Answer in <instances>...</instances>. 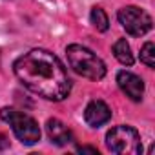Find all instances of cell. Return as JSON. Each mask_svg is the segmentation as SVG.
<instances>
[{
	"label": "cell",
	"instance_id": "30bf717a",
	"mask_svg": "<svg viewBox=\"0 0 155 155\" xmlns=\"http://www.w3.org/2000/svg\"><path fill=\"white\" fill-rule=\"evenodd\" d=\"M90 18H91V24L95 26L97 31H102V33L108 31V28H110V18H108L106 11H104L102 8L95 6V8L91 9V13H90Z\"/></svg>",
	"mask_w": 155,
	"mask_h": 155
},
{
	"label": "cell",
	"instance_id": "8fae6325",
	"mask_svg": "<svg viewBox=\"0 0 155 155\" xmlns=\"http://www.w3.org/2000/svg\"><path fill=\"white\" fill-rule=\"evenodd\" d=\"M140 62H144L148 68H155V46L151 40L140 48Z\"/></svg>",
	"mask_w": 155,
	"mask_h": 155
},
{
	"label": "cell",
	"instance_id": "7c38bea8",
	"mask_svg": "<svg viewBox=\"0 0 155 155\" xmlns=\"http://www.w3.org/2000/svg\"><path fill=\"white\" fill-rule=\"evenodd\" d=\"M77 151H81V153H93V155H99V150H97V148H91V146H79V148H77Z\"/></svg>",
	"mask_w": 155,
	"mask_h": 155
},
{
	"label": "cell",
	"instance_id": "8992f818",
	"mask_svg": "<svg viewBox=\"0 0 155 155\" xmlns=\"http://www.w3.org/2000/svg\"><path fill=\"white\" fill-rule=\"evenodd\" d=\"M117 84L130 101H133V102L142 101V97H144V81L139 75L122 69V71L117 73Z\"/></svg>",
	"mask_w": 155,
	"mask_h": 155
},
{
	"label": "cell",
	"instance_id": "3957f363",
	"mask_svg": "<svg viewBox=\"0 0 155 155\" xmlns=\"http://www.w3.org/2000/svg\"><path fill=\"white\" fill-rule=\"evenodd\" d=\"M0 119L4 122H8L15 133V137L26 144V146H33L40 140V128L38 122L29 117L28 113H22L15 108H0Z\"/></svg>",
	"mask_w": 155,
	"mask_h": 155
},
{
	"label": "cell",
	"instance_id": "52a82bcc",
	"mask_svg": "<svg viewBox=\"0 0 155 155\" xmlns=\"http://www.w3.org/2000/svg\"><path fill=\"white\" fill-rule=\"evenodd\" d=\"M110 119H111V110H110V106L104 101L95 99L84 110V120L91 128H101L102 124L110 122Z\"/></svg>",
	"mask_w": 155,
	"mask_h": 155
},
{
	"label": "cell",
	"instance_id": "6da1fadb",
	"mask_svg": "<svg viewBox=\"0 0 155 155\" xmlns=\"http://www.w3.org/2000/svg\"><path fill=\"white\" fill-rule=\"evenodd\" d=\"M13 71L17 79L35 95L60 102L71 91V81L66 68L48 49L35 48L24 55H20L13 62Z\"/></svg>",
	"mask_w": 155,
	"mask_h": 155
},
{
	"label": "cell",
	"instance_id": "5b68a950",
	"mask_svg": "<svg viewBox=\"0 0 155 155\" xmlns=\"http://www.w3.org/2000/svg\"><path fill=\"white\" fill-rule=\"evenodd\" d=\"M117 18L120 22V26L126 29V33L131 37H142L153 26L151 17L137 6H126V8L119 9Z\"/></svg>",
	"mask_w": 155,
	"mask_h": 155
},
{
	"label": "cell",
	"instance_id": "7a4b0ae2",
	"mask_svg": "<svg viewBox=\"0 0 155 155\" xmlns=\"http://www.w3.org/2000/svg\"><path fill=\"white\" fill-rule=\"evenodd\" d=\"M68 62L69 68L77 73L90 81H101L106 75V64L102 62L101 57H97L91 49L81 46V44H69L66 48Z\"/></svg>",
	"mask_w": 155,
	"mask_h": 155
},
{
	"label": "cell",
	"instance_id": "ba28073f",
	"mask_svg": "<svg viewBox=\"0 0 155 155\" xmlns=\"http://www.w3.org/2000/svg\"><path fill=\"white\" fill-rule=\"evenodd\" d=\"M46 133L49 140L57 146H68L73 142V133L71 130L58 119H49L46 122Z\"/></svg>",
	"mask_w": 155,
	"mask_h": 155
},
{
	"label": "cell",
	"instance_id": "277c9868",
	"mask_svg": "<svg viewBox=\"0 0 155 155\" xmlns=\"http://www.w3.org/2000/svg\"><path fill=\"white\" fill-rule=\"evenodd\" d=\"M106 146L110 151L119 155H137L142 151L140 135L133 126L120 124L106 133Z\"/></svg>",
	"mask_w": 155,
	"mask_h": 155
},
{
	"label": "cell",
	"instance_id": "9c48e42d",
	"mask_svg": "<svg viewBox=\"0 0 155 155\" xmlns=\"http://www.w3.org/2000/svg\"><path fill=\"white\" fill-rule=\"evenodd\" d=\"M113 55L115 58L122 64V66H131L133 64V53H131V48L130 44L126 42V38H119L115 44H113Z\"/></svg>",
	"mask_w": 155,
	"mask_h": 155
}]
</instances>
